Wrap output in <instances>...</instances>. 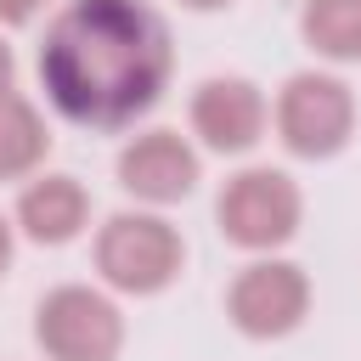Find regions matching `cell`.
Returning a JSON list of instances; mask_svg holds the SVG:
<instances>
[{
    "instance_id": "5bb4252c",
    "label": "cell",
    "mask_w": 361,
    "mask_h": 361,
    "mask_svg": "<svg viewBox=\"0 0 361 361\" xmlns=\"http://www.w3.org/2000/svg\"><path fill=\"white\" fill-rule=\"evenodd\" d=\"M11 90V51H6V39H0V96Z\"/></svg>"
},
{
    "instance_id": "7c38bea8",
    "label": "cell",
    "mask_w": 361,
    "mask_h": 361,
    "mask_svg": "<svg viewBox=\"0 0 361 361\" xmlns=\"http://www.w3.org/2000/svg\"><path fill=\"white\" fill-rule=\"evenodd\" d=\"M45 0H0V23H28Z\"/></svg>"
},
{
    "instance_id": "9c48e42d",
    "label": "cell",
    "mask_w": 361,
    "mask_h": 361,
    "mask_svg": "<svg viewBox=\"0 0 361 361\" xmlns=\"http://www.w3.org/2000/svg\"><path fill=\"white\" fill-rule=\"evenodd\" d=\"M85 214H90V197H85V186L73 175H39L17 197V226L34 243H68V237H79Z\"/></svg>"
},
{
    "instance_id": "7a4b0ae2",
    "label": "cell",
    "mask_w": 361,
    "mask_h": 361,
    "mask_svg": "<svg viewBox=\"0 0 361 361\" xmlns=\"http://www.w3.org/2000/svg\"><path fill=\"white\" fill-rule=\"evenodd\" d=\"M186 243L158 214H113L96 237V271L118 293H158L180 276Z\"/></svg>"
},
{
    "instance_id": "5b68a950",
    "label": "cell",
    "mask_w": 361,
    "mask_h": 361,
    "mask_svg": "<svg viewBox=\"0 0 361 361\" xmlns=\"http://www.w3.org/2000/svg\"><path fill=\"white\" fill-rule=\"evenodd\" d=\"M305 197L282 169H243L220 192V231L237 248H276L299 231Z\"/></svg>"
},
{
    "instance_id": "277c9868",
    "label": "cell",
    "mask_w": 361,
    "mask_h": 361,
    "mask_svg": "<svg viewBox=\"0 0 361 361\" xmlns=\"http://www.w3.org/2000/svg\"><path fill=\"white\" fill-rule=\"evenodd\" d=\"M276 130L299 158H333L355 130V96L333 73H293L276 96Z\"/></svg>"
},
{
    "instance_id": "8992f818",
    "label": "cell",
    "mask_w": 361,
    "mask_h": 361,
    "mask_svg": "<svg viewBox=\"0 0 361 361\" xmlns=\"http://www.w3.org/2000/svg\"><path fill=\"white\" fill-rule=\"evenodd\" d=\"M226 310H231V322H237L248 338H282V333H293V327L305 322V310H310V282H305V271L288 265V259H259V265H248V271L231 282Z\"/></svg>"
},
{
    "instance_id": "6da1fadb",
    "label": "cell",
    "mask_w": 361,
    "mask_h": 361,
    "mask_svg": "<svg viewBox=\"0 0 361 361\" xmlns=\"http://www.w3.org/2000/svg\"><path fill=\"white\" fill-rule=\"evenodd\" d=\"M169 28L141 0H73L39 45V79L73 124L118 130L169 79Z\"/></svg>"
},
{
    "instance_id": "30bf717a",
    "label": "cell",
    "mask_w": 361,
    "mask_h": 361,
    "mask_svg": "<svg viewBox=\"0 0 361 361\" xmlns=\"http://www.w3.org/2000/svg\"><path fill=\"white\" fill-rule=\"evenodd\" d=\"M299 28L310 51L333 62H361V0H305Z\"/></svg>"
},
{
    "instance_id": "4fadbf2b",
    "label": "cell",
    "mask_w": 361,
    "mask_h": 361,
    "mask_svg": "<svg viewBox=\"0 0 361 361\" xmlns=\"http://www.w3.org/2000/svg\"><path fill=\"white\" fill-rule=\"evenodd\" d=\"M6 265H11V226H6V214H0V276H6Z\"/></svg>"
},
{
    "instance_id": "3957f363",
    "label": "cell",
    "mask_w": 361,
    "mask_h": 361,
    "mask_svg": "<svg viewBox=\"0 0 361 361\" xmlns=\"http://www.w3.org/2000/svg\"><path fill=\"white\" fill-rule=\"evenodd\" d=\"M34 338L51 361H113L124 344V316L107 293L68 282V288L39 299Z\"/></svg>"
},
{
    "instance_id": "ba28073f",
    "label": "cell",
    "mask_w": 361,
    "mask_h": 361,
    "mask_svg": "<svg viewBox=\"0 0 361 361\" xmlns=\"http://www.w3.org/2000/svg\"><path fill=\"white\" fill-rule=\"evenodd\" d=\"M192 130L214 152H248L265 130V96L248 79H203L192 96Z\"/></svg>"
},
{
    "instance_id": "52a82bcc",
    "label": "cell",
    "mask_w": 361,
    "mask_h": 361,
    "mask_svg": "<svg viewBox=\"0 0 361 361\" xmlns=\"http://www.w3.org/2000/svg\"><path fill=\"white\" fill-rule=\"evenodd\" d=\"M118 180L147 203H175L197 186V152L175 130H147L118 152Z\"/></svg>"
},
{
    "instance_id": "9a60e30c",
    "label": "cell",
    "mask_w": 361,
    "mask_h": 361,
    "mask_svg": "<svg viewBox=\"0 0 361 361\" xmlns=\"http://www.w3.org/2000/svg\"><path fill=\"white\" fill-rule=\"evenodd\" d=\"M180 6H192V11H214V6H226V0H180Z\"/></svg>"
},
{
    "instance_id": "8fae6325",
    "label": "cell",
    "mask_w": 361,
    "mask_h": 361,
    "mask_svg": "<svg viewBox=\"0 0 361 361\" xmlns=\"http://www.w3.org/2000/svg\"><path fill=\"white\" fill-rule=\"evenodd\" d=\"M45 147H51V135H45V118L34 113V102L6 90L0 96V180L28 175L45 158Z\"/></svg>"
}]
</instances>
